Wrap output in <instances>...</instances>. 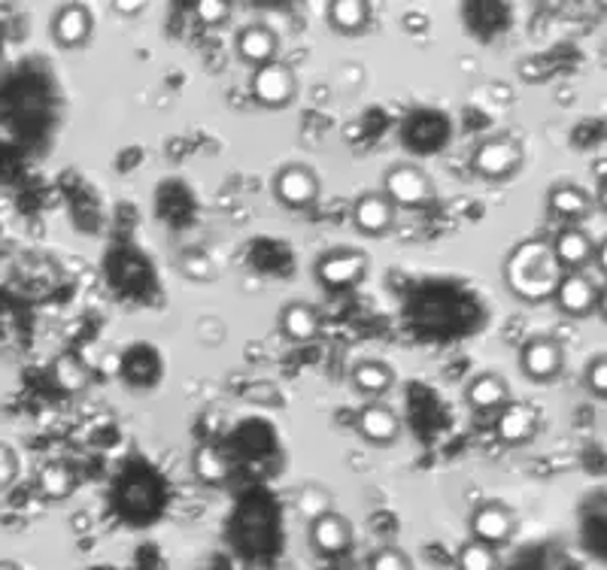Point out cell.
<instances>
[{
  "label": "cell",
  "mask_w": 607,
  "mask_h": 570,
  "mask_svg": "<svg viewBox=\"0 0 607 570\" xmlns=\"http://www.w3.org/2000/svg\"><path fill=\"white\" fill-rule=\"evenodd\" d=\"M559 276L562 271L550 252V240H523L520 246H513L511 256L504 259V285L513 298L526 300V304L553 300Z\"/></svg>",
  "instance_id": "obj_1"
},
{
  "label": "cell",
  "mask_w": 607,
  "mask_h": 570,
  "mask_svg": "<svg viewBox=\"0 0 607 570\" xmlns=\"http://www.w3.org/2000/svg\"><path fill=\"white\" fill-rule=\"evenodd\" d=\"M383 194L395 210H425L434 201L432 177L419 164H395L383 177Z\"/></svg>",
  "instance_id": "obj_2"
},
{
  "label": "cell",
  "mask_w": 607,
  "mask_h": 570,
  "mask_svg": "<svg viewBox=\"0 0 607 570\" xmlns=\"http://www.w3.org/2000/svg\"><path fill=\"white\" fill-rule=\"evenodd\" d=\"M526 164V150L516 136H489L477 150H474L471 167L477 177L489 179V182H504V179L516 177Z\"/></svg>",
  "instance_id": "obj_3"
},
{
  "label": "cell",
  "mask_w": 607,
  "mask_h": 570,
  "mask_svg": "<svg viewBox=\"0 0 607 570\" xmlns=\"http://www.w3.org/2000/svg\"><path fill=\"white\" fill-rule=\"evenodd\" d=\"M371 268L367 252L359 246H335L316 259V280L331 292H352Z\"/></svg>",
  "instance_id": "obj_4"
},
{
  "label": "cell",
  "mask_w": 607,
  "mask_h": 570,
  "mask_svg": "<svg viewBox=\"0 0 607 570\" xmlns=\"http://www.w3.org/2000/svg\"><path fill=\"white\" fill-rule=\"evenodd\" d=\"M270 191L277 204H283L285 210H307L319 201L323 182L311 164H285L270 179Z\"/></svg>",
  "instance_id": "obj_5"
},
{
  "label": "cell",
  "mask_w": 607,
  "mask_h": 570,
  "mask_svg": "<svg viewBox=\"0 0 607 570\" xmlns=\"http://www.w3.org/2000/svg\"><path fill=\"white\" fill-rule=\"evenodd\" d=\"M249 95H253L258 107L285 109L297 97L295 70L289 68V64H280V61H270L265 68L253 70Z\"/></svg>",
  "instance_id": "obj_6"
},
{
  "label": "cell",
  "mask_w": 607,
  "mask_h": 570,
  "mask_svg": "<svg viewBox=\"0 0 607 570\" xmlns=\"http://www.w3.org/2000/svg\"><path fill=\"white\" fill-rule=\"evenodd\" d=\"M602 300V288L586 271H568L559 276L553 292L556 310L568 316V319H586L598 310Z\"/></svg>",
  "instance_id": "obj_7"
},
{
  "label": "cell",
  "mask_w": 607,
  "mask_h": 570,
  "mask_svg": "<svg viewBox=\"0 0 607 570\" xmlns=\"http://www.w3.org/2000/svg\"><path fill=\"white\" fill-rule=\"evenodd\" d=\"M307 544L316 556L340 558L355 546V529L338 510H328L319 519L307 522Z\"/></svg>",
  "instance_id": "obj_8"
},
{
  "label": "cell",
  "mask_w": 607,
  "mask_h": 570,
  "mask_svg": "<svg viewBox=\"0 0 607 570\" xmlns=\"http://www.w3.org/2000/svg\"><path fill=\"white\" fill-rule=\"evenodd\" d=\"M468 531H471V541L499 549V546L513 541L516 516H513V510L507 503L486 501L480 507H474L471 519H468Z\"/></svg>",
  "instance_id": "obj_9"
},
{
  "label": "cell",
  "mask_w": 607,
  "mask_h": 570,
  "mask_svg": "<svg viewBox=\"0 0 607 570\" xmlns=\"http://www.w3.org/2000/svg\"><path fill=\"white\" fill-rule=\"evenodd\" d=\"M520 370L526 373L532 382H553L562 370H565V349L556 337H532L520 349Z\"/></svg>",
  "instance_id": "obj_10"
},
{
  "label": "cell",
  "mask_w": 607,
  "mask_h": 570,
  "mask_svg": "<svg viewBox=\"0 0 607 570\" xmlns=\"http://www.w3.org/2000/svg\"><path fill=\"white\" fill-rule=\"evenodd\" d=\"M49 34L58 49H82L95 34V15L85 3H65L52 13Z\"/></svg>",
  "instance_id": "obj_11"
},
{
  "label": "cell",
  "mask_w": 607,
  "mask_h": 570,
  "mask_svg": "<svg viewBox=\"0 0 607 570\" xmlns=\"http://www.w3.org/2000/svg\"><path fill=\"white\" fill-rule=\"evenodd\" d=\"M395 218H398V210L389 204L383 191H364L352 204V225L364 237H386L395 228Z\"/></svg>",
  "instance_id": "obj_12"
},
{
  "label": "cell",
  "mask_w": 607,
  "mask_h": 570,
  "mask_svg": "<svg viewBox=\"0 0 607 570\" xmlns=\"http://www.w3.org/2000/svg\"><path fill=\"white\" fill-rule=\"evenodd\" d=\"M234 49H237V58H241L243 64L258 70L270 64V61H277V55H280V34L273 27L256 22V25H246L237 31Z\"/></svg>",
  "instance_id": "obj_13"
},
{
  "label": "cell",
  "mask_w": 607,
  "mask_h": 570,
  "mask_svg": "<svg viewBox=\"0 0 607 570\" xmlns=\"http://www.w3.org/2000/svg\"><path fill=\"white\" fill-rule=\"evenodd\" d=\"M495 431L511 447H523L528 440H535V435L540 431L538 407L526 404V401H511L507 407L495 413Z\"/></svg>",
  "instance_id": "obj_14"
},
{
  "label": "cell",
  "mask_w": 607,
  "mask_h": 570,
  "mask_svg": "<svg viewBox=\"0 0 607 570\" xmlns=\"http://www.w3.org/2000/svg\"><path fill=\"white\" fill-rule=\"evenodd\" d=\"M550 252H553L559 271H583L595 256L593 234L583 231L581 225H565L562 231L550 240Z\"/></svg>",
  "instance_id": "obj_15"
},
{
  "label": "cell",
  "mask_w": 607,
  "mask_h": 570,
  "mask_svg": "<svg viewBox=\"0 0 607 570\" xmlns=\"http://www.w3.org/2000/svg\"><path fill=\"white\" fill-rule=\"evenodd\" d=\"M355 428H359V437L371 447H392L401 437V419L383 401H367L355 419Z\"/></svg>",
  "instance_id": "obj_16"
},
{
  "label": "cell",
  "mask_w": 607,
  "mask_h": 570,
  "mask_svg": "<svg viewBox=\"0 0 607 570\" xmlns=\"http://www.w3.org/2000/svg\"><path fill=\"white\" fill-rule=\"evenodd\" d=\"M511 382L504 380L501 373H492V370H486V373H477L468 380L465 385V404L474 409V413H499L501 407H507L511 404Z\"/></svg>",
  "instance_id": "obj_17"
},
{
  "label": "cell",
  "mask_w": 607,
  "mask_h": 570,
  "mask_svg": "<svg viewBox=\"0 0 607 570\" xmlns=\"http://www.w3.org/2000/svg\"><path fill=\"white\" fill-rule=\"evenodd\" d=\"M277 322H280L283 337L292 340V343H313L323 331V316L307 300H289L280 310Z\"/></svg>",
  "instance_id": "obj_18"
},
{
  "label": "cell",
  "mask_w": 607,
  "mask_h": 570,
  "mask_svg": "<svg viewBox=\"0 0 607 570\" xmlns=\"http://www.w3.org/2000/svg\"><path fill=\"white\" fill-rule=\"evenodd\" d=\"M325 19H328V27L340 37H359L374 22V7L367 0H331Z\"/></svg>",
  "instance_id": "obj_19"
},
{
  "label": "cell",
  "mask_w": 607,
  "mask_h": 570,
  "mask_svg": "<svg viewBox=\"0 0 607 570\" xmlns=\"http://www.w3.org/2000/svg\"><path fill=\"white\" fill-rule=\"evenodd\" d=\"M350 385L367 401H383L395 385V370L380 358H364L350 370Z\"/></svg>",
  "instance_id": "obj_20"
},
{
  "label": "cell",
  "mask_w": 607,
  "mask_h": 570,
  "mask_svg": "<svg viewBox=\"0 0 607 570\" xmlns=\"http://www.w3.org/2000/svg\"><path fill=\"white\" fill-rule=\"evenodd\" d=\"M547 210H550L556 218L568 222V225H577L581 218H586L593 213V194L583 189V186L562 182V186H553L550 194H547Z\"/></svg>",
  "instance_id": "obj_21"
},
{
  "label": "cell",
  "mask_w": 607,
  "mask_h": 570,
  "mask_svg": "<svg viewBox=\"0 0 607 570\" xmlns=\"http://www.w3.org/2000/svg\"><path fill=\"white\" fill-rule=\"evenodd\" d=\"M37 489L49 501H68L70 495L77 491V471H73V464L61 462V459L43 464L40 471H37Z\"/></svg>",
  "instance_id": "obj_22"
},
{
  "label": "cell",
  "mask_w": 607,
  "mask_h": 570,
  "mask_svg": "<svg viewBox=\"0 0 607 570\" xmlns=\"http://www.w3.org/2000/svg\"><path fill=\"white\" fill-rule=\"evenodd\" d=\"M191 471L195 476L207 483V486H222L225 479H229V459H225V452L219 447H210V443H203L191 452Z\"/></svg>",
  "instance_id": "obj_23"
},
{
  "label": "cell",
  "mask_w": 607,
  "mask_h": 570,
  "mask_svg": "<svg viewBox=\"0 0 607 570\" xmlns=\"http://www.w3.org/2000/svg\"><path fill=\"white\" fill-rule=\"evenodd\" d=\"M52 380L65 392H82L89 385V367H85V361H80V355H58L52 361Z\"/></svg>",
  "instance_id": "obj_24"
},
{
  "label": "cell",
  "mask_w": 607,
  "mask_h": 570,
  "mask_svg": "<svg viewBox=\"0 0 607 570\" xmlns=\"http://www.w3.org/2000/svg\"><path fill=\"white\" fill-rule=\"evenodd\" d=\"M295 510L304 522H313V519H319L328 510H335V507H331V495L319 483H307L304 489H297Z\"/></svg>",
  "instance_id": "obj_25"
},
{
  "label": "cell",
  "mask_w": 607,
  "mask_h": 570,
  "mask_svg": "<svg viewBox=\"0 0 607 570\" xmlns=\"http://www.w3.org/2000/svg\"><path fill=\"white\" fill-rule=\"evenodd\" d=\"M456 568L459 570H499V549L465 541L456 553Z\"/></svg>",
  "instance_id": "obj_26"
},
{
  "label": "cell",
  "mask_w": 607,
  "mask_h": 570,
  "mask_svg": "<svg viewBox=\"0 0 607 570\" xmlns=\"http://www.w3.org/2000/svg\"><path fill=\"white\" fill-rule=\"evenodd\" d=\"M367 570H413V561L401 546H380L367 558Z\"/></svg>",
  "instance_id": "obj_27"
},
{
  "label": "cell",
  "mask_w": 607,
  "mask_h": 570,
  "mask_svg": "<svg viewBox=\"0 0 607 570\" xmlns=\"http://www.w3.org/2000/svg\"><path fill=\"white\" fill-rule=\"evenodd\" d=\"M583 385L590 389V394H595L598 401L607 397V358L605 355H595L586 365V373H583Z\"/></svg>",
  "instance_id": "obj_28"
},
{
  "label": "cell",
  "mask_w": 607,
  "mask_h": 570,
  "mask_svg": "<svg viewBox=\"0 0 607 570\" xmlns=\"http://www.w3.org/2000/svg\"><path fill=\"white\" fill-rule=\"evenodd\" d=\"M234 13V7H231L229 0H201V3H195V15H198V22L203 25L217 27V25H225Z\"/></svg>",
  "instance_id": "obj_29"
},
{
  "label": "cell",
  "mask_w": 607,
  "mask_h": 570,
  "mask_svg": "<svg viewBox=\"0 0 607 570\" xmlns=\"http://www.w3.org/2000/svg\"><path fill=\"white\" fill-rule=\"evenodd\" d=\"M22 474V459L13 447L0 443V491L13 489L15 479Z\"/></svg>",
  "instance_id": "obj_30"
},
{
  "label": "cell",
  "mask_w": 607,
  "mask_h": 570,
  "mask_svg": "<svg viewBox=\"0 0 607 570\" xmlns=\"http://www.w3.org/2000/svg\"><path fill=\"white\" fill-rule=\"evenodd\" d=\"M179 271L191 276V280H210L217 273V268H213L210 256H203V252H183L179 256Z\"/></svg>",
  "instance_id": "obj_31"
},
{
  "label": "cell",
  "mask_w": 607,
  "mask_h": 570,
  "mask_svg": "<svg viewBox=\"0 0 607 570\" xmlns=\"http://www.w3.org/2000/svg\"><path fill=\"white\" fill-rule=\"evenodd\" d=\"M401 27H405L407 34H425V31H429V15L407 13L405 19H401Z\"/></svg>",
  "instance_id": "obj_32"
},
{
  "label": "cell",
  "mask_w": 607,
  "mask_h": 570,
  "mask_svg": "<svg viewBox=\"0 0 607 570\" xmlns=\"http://www.w3.org/2000/svg\"><path fill=\"white\" fill-rule=\"evenodd\" d=\"M143 7H147V3H121V0H116V3H113V10H116V13H125V15L143 13Z\"/></svg>",
  "instance_id": "obj_33"
},
{
  "label": "cell",
  "mask_w": 607,
  "mask_h": 570,
  "mask_svg": "<svg viewBox=\"0 0 607 570\" xmlns=\"http://www.w3.org/2000/svg\"><path fill=\"white\" fill-rule=\"evenodd\" d=\"M13 280V261L7 259V256H0V288Z\"/></svg>",
  "instance_id": "obj_34"
},
{
  "label": "cell",
  "mask_w": 607,
  "mask_h": 570,
  "mask_svg": "<svg viewBox=\"0 0 607 570\" xmlns=\"http://www.w3.org/2000/svg\"><path fill=\"white\" fill-rule=\"evenodd\" d=\"M0 570H25V568H22L19 561H10V558H3V561H0Z\"/></svg>",
  "instance_id": "obj_35"
}]
</instances>
